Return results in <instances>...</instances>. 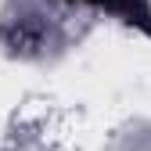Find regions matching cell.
Masks as SVG:
<instances>
[{"mask_svg":"<svg viewBox=\"0 0 151 151\" xmlns=\"http://www.w3.org/2000/svg\"><path fill=\"white\" fill-rule=\"evenodd\" d=\"M83 4L104 7V11H111V14H119L122 22L140 25V29L151 32V7H147V0H83Z\"/></svg>","mask_w":151,"mask_h":151,"instance_id":"cell-1","label":"cell"}]
</instances>
